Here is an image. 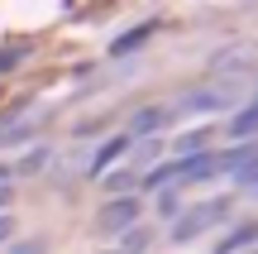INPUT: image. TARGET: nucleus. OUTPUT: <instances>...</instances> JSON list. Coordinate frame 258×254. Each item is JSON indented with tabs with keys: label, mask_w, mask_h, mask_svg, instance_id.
Returning <instances> with one entry per match:
<instances>
[{
	"label": "nucleus",
	"mask_w": 258,
	"mask_h": 254,
	"mask_svg": "<svg viewBox=\"0 0 258 254\" xmlns=\"http://www.w3.org/2000/svg\"><path fill=\"white\" fill-rule=\"evenodd\" d=\"M225 216H230V201H225V197H215V201H201V207H191L186 216H177V221H172V240H177V245H186V240L206 235L211 226H220Z\"/></svg>",
	"instance_id": "1"
},
{
	"label": "nucleus",
	"mask_w": 258,
	"mask_h": 254,
	"mask_svg": "<svg viewBox=\"0 0 258 254\" xmlns=\"http://www.w3.org/2000/svg\"><path fill=\"white\" fill-rule=\"evenodd\" d=\"M234 96H239V86H234V82L196 86V91L182 96V111H225V106H234Z\"/></svg>",
	"instance_id": "2"
},
{
	"label": "nucleus",
	"mask_w": 258,
	"mask_h": 254,
	"mask_svg": "<svg viewBox=\"0 0 258 254\" xmlns=\"http://www.w3.org/2000/svg\"><path fill=\"white\" fill-rule=\"evenodd\" d=\"M134 221H139V197H115L96 211V226L101 230H134Z\"/></svg>",
	"instance_id": "3"
},
{
	"label": "nucleus",
	"mask_w": 258,
	"mask_h": 254,
	"mask_svg": "<svg viewBox=\"0 0 258 254\" xmlns=\"http://www.w3.org/2000/svg\"><path fill=\"white\" fill-rule=\"evenodd\" d=\"M172 120V106H144V111L134 115V130H129V139H153L163 125Z\"/></svg>",
	"instance_id": "4"
},
{
	"label": "nucleus",
	"mask_w": 258,
	"mask_h": 254,
	"mask_svg": "<svg viewBox=\"0 0 258 254\" xmlns=\"http://www.w3.org/2000/svg\"><path fill=\"white\" fill-rule=\"evenodd\" d=\"M253 63H258V48H249V43L225 48V53H215V58H211V67H253Z\"/></svg>",
	"instance_id": "5"
},
{
	"label": "nucleus",
	"mask_w": 258,
	"mask_h": 254,
	"mask_svg": "<svg viewBox=\"0 0 258 254\" xmlns=\"http://www.w3.org/2000/svg\"><path fill=\"white\" fill-rule=\"evenodd\" d=\"M230 134H234V139H253V134H258V106H244V111L234 115Z\"/></svg>",
	"instance_id": "6"
},
{
	"label": "nucleus",
	"mask_w": 258,
	"mask_h": 254,
	"mask_svg": "<svg viewBox=\"0 0 258 254\" xmlns=\"http://www.w3.org/2000/svg\"><path fill=\"white\" fill-rule=\"evenodd\" d=\"M124 149H129V139H110V144H105V149H101V154L91 159V168H96V173H101V168H110V163L120 159Z\"/></svg>",
	"instance_id": "7"
},
{
	"label": "nucleus",
	"mask_w": 258,
	"mask_h": 254,
	"mask_svg": "<svg viewBox=\"0 0 258 254\" xmlns=\"http://www.w3.org/2000/svg\"><path fill=\"white\" fill-rule=\"evenodd\" d=\"M144 245H148V230H124V249L120 254H144Z\"/></svg>",
	"instance_id": "8"
},
{
	"label": "nucleus",
	"mask_w": 258,
	"mask_h": 254,
	"mask_svg": "<svg viewBox=\"0 0 258 254\" xmlns=\"http://www.w3.org/2000/svg\"><path fill=\"white\" fill-rule=\"evenodd\" d=\"M10 201H15V187H10V182L0 178V216H5V207H10Z\"/></svg>",
	"instance_id": "9"
},
{
	"label": "nucleus",
	"mask_w": 258,
	"mask_h": 254,
	"mask_svg": "<svg viewBox=\"0 0 258 254\" xmlns=\"http://www.w3.org/2000/svg\"><path fill=\"white\" fill-rule=\"evenodd\" d=\"M10 235H15V230H10V216H0V245H5Z\"/></svg>",
	"instance_id": "10"
},
{
	"label": "nucleus",
	"mask_w": 258,
	"mask_h": 254,
	"mask_svg": "<svg viewBox=\"0 0 258 254\" xmlns=\"http://www.w3.org/2000/svg\"><path fill=\"white\" fill-rule=\"evenodd\" d=\"M15 254H43V245H38V240H29L24 249H15Z\"/></svg>",
	"instance_id": "11"
},
{
	"label": "nucleus",
	"mask_w": 258,
	"mask_h": 254,
	"mask_svg": "<svg viewBox=\"0 0 258 254\" xmlns=\"http://www.w3.org/2000/svg\"><path fill=\"white\" fill-rule=\"evenodd\" d=\"M101 254H120V249H101Z\"/></svg>",
	"instance_id": "12"
},
{
	"label": "nucleus",
	"mask_w": 258,
	"mask_h": 254,
	"mask_svg": "<svg viewBox=\"0 0 258 254\" xmlns=\"http://www.w3.org/2000/svg\"><path fill=\"white\" fill-rule=\"evenodd\" d=\"M253 106H258V96H253Z\"/></svg>",
	"instance_id": "13"
}]
</instances>
